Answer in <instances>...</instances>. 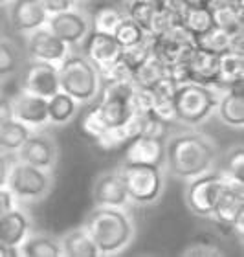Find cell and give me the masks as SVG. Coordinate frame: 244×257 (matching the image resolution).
Instances as JSON below:
<instances>
[{
	"mask_svg": "<svg viewBox=\"0 0 244 257\" xmlns=\"http://www.w3.org/2000/svg\"><path fill=\"white\" fill-rule=\"evenodd\" d=\"M119 173L131 202L140 206H151L158 202L164 195V167L151 166V164H121Z\"/></svg>",
	"mask_w": 244,
	"mask_h": 257,
	"instance_id": "cell-7",
	"label": "cell"
},
{
	"mask_svg": "<svg viewBox=\"0 0 244 257\" xmlns=\"http://www.w3.org/2000/svg\"><path fill=\"white\" fill-rule=\"evenodd\" d=\"M10 0H0V6H4V4H8Z\"/></svg>",
	"mask_w": 244,
	"mask_h": 257,
	"instance_id": "cell-48",
	"label": "cell"
},
{
	"mask_svg": "<svg viewBox=\"0 0 244 257\" xmlns=\"http://www.w3.org/2000/svg\"><path fill=\"white\" fill-rule=\"evenodd\" d=\"M13 118V101L10 96L0 94V125Z\"/></svg>",
	"mask_w": 244,
	"mask_h": 257,
	"instance_id": "cell-41",
	"label": "cell"
},
{
	"mask_svg": "<svg viewBox=\"0 0 244 257\" xmlns=\"http://www.w3.org/2000/svg\"><path fill=\"white\" fill-rule=\"evenodd\" d=\"M92 200L94 206H105V208H127L131 202L123 184L121 173L116 171H103L99 173L92 186Z\"/></svg>",
	"mask_w": 244,
	"mask_h": 257,
	"instance_id": "cell-16",
	"label": "cell"
},
{
	"mask_svg": "<svg viewBox=\"0 0 244 257\" xmlns=\"http://www.w3.org/2000/svg\"><path fill=\"white\" fill-rule=\"evenodd\" d=\"M244 75V55L235 50H224L218 54V86L240 83Z\"/></svg>",
	"mask_w": 244,
	"mask_h": 257,
	"instance_id": "cell-29",
	"label": "cell"
},
{
	"mask_svg": "<svg viewBox=\"0 0 244 257\" xmlns=\"http://www.w3.org/2000/svg\"><path fill=\"white\" fill-rule=\"evenodd\" d=\"M229 41H231V35H229L226 30H222V28L215 26V24L195 39L196 46L206 48V50H209V52H215V54H220L224 50H228Z\"/></svg>",
	"mask_w": 244,
	"mask_h": 257,
	"instance_id": "cell-36",
	"label": "cell"
},
{
	"mask_svg": "<svg viewBox=\"0 0 244 257\" xmlns=\"http://www.w3.org/2000/svg\"><path fill=\"white\" fill-rule=\"evenodd\" d=\"M175 88L176 83L171 79V75H165L164 79L145 88L151 110L165 121H175Z\"/></svg>",
	"mask_w": 244,
	"mask_h": 257,
	"instance_id": "cell-23",
	"label": "cell"
},
{
	"mask_svg": "<svg viewBox=\"0 0 244 257\" xmlns=\"http://www.w3.org/2000/svg\"><path fill=\"white\" fill-rule=\"evenodd\" d=\"M186 2L193 6H209V0H186Z\"/></svg>",
	"mask_w": 244,
	"mask_h": 257,
	"instance_id": "cell-45",
	"label": "cell"
},
{
	"mask_svg": "<svg viewBox=\"0 0 244 257\" xmlns=\"http://www.w3.org/2000/svg\"><path fill=\"white\" fill-rule=\"evenodd\" d=\"M83 228L94 241L99 255H117L136 239V222L125 208L94 206L86 213Z\"/></svg>",
	"mask_w": 244,
	"mask_h": 257,
	"instance_id": "cell-2",
	"label": "cell"
},
{
	"mask_svg": "<svg viewBox=\"0 0 244 257\" xmlns=\"http://www.w3.org/2000/svg\"><path fill=\"white\" fill-rule=\"evenodd\" d=\"M33 131L15 118L8 119L0 125V155H17L24 142L30 138Z\"/></svg>",
	"mask_w": 244,
	"mask_h": 257,
	"instance_id": "cell-30",
	"label": "cell"
},
{
	"mask_svg": "<svg viewBox=\"0 0 244 257\" xmlns=\"http://www.w3.org/2000/svg\"><path fill=\"white\" fill-rule=\"evenodd\" d=\"M2 35H6V33H4V22L0 19V37H2Z\"/></svg>",
	"mask_w": 244,
	"mask_h": 257,
	"instance_id": "cell-46",
	"label": "cell"
},
{
	"mask_svg": "<svg viewBox=\"0 0 244 257\" xmlns=\"http://www.w3.org/2000/svg\"><path fill=\"white\" fill-rule=\"evenodd\" d=\"M125 15V11H121L119 8L116 6H101L94 11V15H92V28L96 30V32H103V33H112L114 32V28L119 24V21L123 19Z\"/></svg>",
	"mask_w": 244,
	"mask_h": 257,
	"instance_id": "cell-35",
	"label": "cell"
},
{
	"mask_svg": "<svg viewBox=\"0 0 244 257\" xmlns=\"http://www.w3.org/2000/svg\"><path fill=\"white\" fill-rule=\"evenodd\" d=\"M217 86H207L187 81L175 88V121L198 127L211 118L218 101Z\"/></svg>",
	"mask_w": 244,
	"mask_h": 257,
	"instance_id": "cell-5",
	"label": "cell"
},
{
	"mask_svg": "<svg viewBox=\"0 0 244 257\" xmlns=\"http://www.w3.org/2000/svg\"><path fill=\"white\" fill-rule=\"evenodd\" d=\"M196 46L195 37L186 32L180 24L171 26L162 35H156L153 41V54L158 57L167 68L184 63L189 57L191 50Z\"/></svg>",
	"mask_w": 244,
	"mask_h": 257,
	"instance_id": "cell-10",
	"label": "cell"
},
{
	"mask_svg": "<svg viewBox=\"0 0 244 257\" xmlns=\"http://www.w3.org/2000/svg\"><path fill=\"white\" fill-rule=\"evenodd\" d=\"M22 66H24V57L19 48V44L13 39L2 35L0 37V81L13 79L17 74H21Z\"/></svg>",
	"mask_w": 244,
	"mask_h": 257,
	"instance_id": "cell-28",
	"label": "cell"
},
{
	"mask_svg": "<svg viewBox=\"0 0 244 257\" xmlns=\"http://www.w3.org/2000/svg\"><path fill=\"white\" fill-rule=\"evenodd\" d=\"M46 26L61 41L68 44L70 48L81 46L94 30L92 28V15L88 11L81 10L79 6L61 11V13H55V15H50Z\"/></svg>",
	"mask_w": 244,
	"mask_h": 257,
	"instance_id": "cell-8",
	"label": "cell"
},
{
	"mask_svg": "<svg viewBox=\"0 0 244 257\" xmlns=\"http://www.w3.org/2000/svg\"><path fill=\"white\" fill-rule=\"evenodd\" d=\"M217 118L220 123H224L229 128H239L244 127V97H242V81L229 85L224 88V92L218 94V101L215 107Z\"/></svg>",
	"mask_w": 244,
	"mask_h": 257,
	"instance_id": "cell-20",
	"label": "cell"
},
{
	"mask_svg": "<svg viewBox=\"0 0 244 257\" xmlns=\"http://www.w3.org/2000/svg\"><path fill=\"white\" fill-rule=\"evenodd\" d=\"M186 70L189 81L218 88V54L195 46L186 59Z\"/></svg>",
	"mask_w": 244,
	"mask_h": 257,
	"instance_id": "cell-19",
	"label": "cell"
},
{
	"mask_svg": "<svg viewBox=\"0 0 244 257\" xmlns=\"http://www.w3.org/2000/svg\"><path fill=\"white\" fill-rule=\"evenodd\" d=\"M165 75H169V68L154 54H151L138 68L134 70V85L138 88H149L160 79H164Z\"/></svg>",
	"mask_w": 244,
	"mask_h": 257,
	"instance_id": "cell-31",
	"label": "cell"
},
{
	"mask_svg": "<svg viewBox=\"0 0 244 257\" xmlns=\"http://www.w3.org/2000/svg\"><path fill=\"white\" fill-rule=\"evenodd\" d=\"M0 257H21V248L0 244Z\"/></svg>",
	"mask_w": 244,
	"mask_h": 257,
	"instance_id": "cell-44",
	"label": "cell"
},
{
	"mask_svg": "<svg viewBox=\"0 0 244 257\" xmlns=\"http://www.w3.org/2000/svg\"><path fill=\"white\" fill-rule=\"evenodd\" d=\"M22 90L46 97V99L52 97L55 92L61 90L59 88L57 64L30 59L28 66L22 72Z\"/></svg>",
	"mask_w": 244,
	"mask_h": 257,
	"instance_id": "cell-15",
	"label": "cell"
},
{
	"mask_svg": "<svg viewBox=\"0 0 244 257\" xmlns=\"http://www.w3.org/2000/svg\"><path fill=\"white\" fill-rule=\"evenodd\" d=\"M134 88V83H106L99 103L83 119V131L96 140L110 128L123 127L133 116Z\"/></svg>",
	"mask_w": 244,
	"mask_h": 257,
	"instance_id": "cell-3",
	"label": "cell"
},
{
	"mask_svg": "<svg viewBox=\"0 0 244 257\" xmlns=\"http://www.w3.org/2000/svg\"><path fill=\"white\" fill-rule=\"evenodd\" d=\"M218 173H220L226 180H231V182L242 184L244 186V147H242V144L233 145V147L226 153L222 169H220Z\"/></svg>",
	"mask_w": 244,
	"mask_h": 257,
	"instance_id": "cell-34",
	"label": "cell"
},
{
	"mask_svg": "<svg viewBox=\"0 0 244 257\" xmlns=\"http://www.w3.org/2000/svg\"><path fill=\"white\" fill-rule=\"evenodd\" d=\"M0 94H4V83L0 81Z\"/></svg>",
	"mask_w": 244,
	"mask_h": 257,
	"instance_id": "cell-47",
	"label": "cell"
},
{
	"mask_svg": "<svg viewBox=\"0 0 244 257\" xmlns=\"http://www.w3.org/2000/svg\"><path fill=\"white\" fill-rule=\"evenodd\" d=\"M127 144L129 147L125 151L123 164H151V166L164 167L165 140L138 134L133 140H129Z\"/></svg>",
	"mask_w": 244,
	"mask_h": 257,
	"instance_id": "cell-21",
	"label": "cell"
},
{
	"mask_svg": "<svg viewBox=\"0 0 244 257\" xmlns=\"http://www.w3.org/2000/svg\"><path fill=\"white\" fill-rule=\"evenodd\" d=\"M83 2H97V0H83Z\"/></svg>",
	"mask_w": 244,
	"mask_h": 257,
	"instance_id": "cell-49",
	"label": "cell"
},
{
	"mask_svg": "<svg viewBox=\"0 0 244 257\" xmlns=\"http://www.w3.org/2000/svg\"><path fill=\"white\" fill-rule=\"evenodd\" d=\"M6 6L10 26L17 33L28 35L30 32L41 26H46L48 22V11L44 10L41 0H10Z\"/></svg>",
	"mask_w": 244,
	"mask_h": 257,
	"instance_id": "cell-14",
	"label": "cell"
},
{
	"mask_svg": "<svg viewBox=\"0 0 244 257\" xmlns=\"http://www.w3.org/2000/svg\"><path fill=\"white\" fill-rule=\"evenodd\" d=\"M178 24L196 39L215 24L211 8L209 6H193L184 2V6L178 11Z\"/></svg>",
	"mask_w": 244,
	"mask_h": 257,
	"instance_id": "cell-25",
	"label": "cell"
},
{
	"mask_svg": "<svg viewBox=\"0 0 244 257\" xmlns=\"http://www.w3.org/2000/svg\"><path fill=\"white\" fill-rule=\"evenodd\" d=\"M17 160L32 164L41 169H48L53 171L59 160V145L57 140L48 133H37L33 131L30 138L24 142L21 149L15 155Z\"/></svg>",
	"mask_w": 244,
	"mask_h": 257,
	"instance_id": "cell-11",
	"label": "cell"
},
{
	"mask_svg": "<svg viewBox=\"0 0 244 257\" xmlns=\"http://www.w3.org/2000/svg\"><path fill=\"white\" fill-rule=\"evenodd\" d=\"M13 101V118L17 121L24 123L32 131H39L50 125L48 119V99L30 92L21 90L15 97H11Z\"/></svg>",
	"mask_w": 244,
	"mask_h": 257,
	"instance_id": "cell-17",
	"label": "cell"
},
{
	"mask_svg": "<svg viewBox=\"0 0 244 257\" xmlns=\"http://www.w3.org/2000/svg\"><path fill=\"white\" fill-rule=\"evenodd\" d=\"M21 255L24 257H63V246L59 237H53L43 231H30L22 241Z\"/></svg>",
	"mask_w": 244,
	"mask_h": 257,
	"instance_id": "cell-24",
	"label": "cell"
},
{
	"mask_svg": "<svg viewBox=\"0 0 244 257\" xmlns=\"http://www.w3.org/2000/svg\"><path fill=\"white\" fill-rule=\"evenodd\" d=\"M41 2H43L44 10L48 11V15H55V13H61V11L77 6V0H41Z\"/></svg>",
	"mask_w": 244,
	"mask_h": 257,
	"instance_id": "cell-39",
	"label": "cell"
},
{
	"mask_svg": "<svg viewBox=\"0 0 244 257\" xmlns=\"http://www.w3.org/2000/svg\"><path fill=\"white\" fill-rule=\"evenodd\" d=\"M59 88L79 103H90L99 96L101 74L99 68L83 52L70 48L61 63L57 64Z\"/></svg>",
	"mask_w": 244,
	"mask_h": 257,
	"instance_id": "cell-4",
	"label": "cell"
},
{
	"mask_svg": "<svg viewBox=\"0 0 244 257\" xmlns=\"http://www.w3.org/2000/svg\"><path fill=\"white\" fill-rule=\"evenodd\" d=\"M153 2L156 6H162V8H167V10L176 11V13H178L186 0H153Z\"/></svg>",
	"mask_w": 244,
	"mask_h": 257,
	"instance_id": "cell-43",
	"label": "cell"
},
{
	"mask_svg": "<svg viewBox=\"0 0 244 257\" xmlns=\"http://www.w3.org/2000/svg\"><path fill=\"white\" fill-rule=\"evenodd\" d=\"M182 255L184 257H222L224 252L218 250L217 244L207 241H196L191 242L186 250H182Z\"/></svg>",
	"mask_w": 244,
	"mask_h": 257,
	"instance_id": "cell-38",
	"label": "cell"
},
{
	"mask_svg": "<svg viewBox=\"0 0 244 257\" xmlns=\"http://www.w3.org/2000/svg\"><path fill=\"white\" fill-rule=\"evenodd\" d=\"M17 206H19V202H17V198L13 197V193L6 188V186H2V188H0V215L8 213V211H11V209L17 208Z\"/></svg>",
	"mask_w": 244,
	"mask_h": 257,
	"instance_id": "cell-40",
	"label": "cell"
},
{
	"mask_svg": "<svg viewBox=\"0 0 244 257\" xmlns=\"http://www.w3.org/2000/svg\"><path fill=\"white\" fill-rule=\"evenodd\" d=\"M240 217H244V186L224 178L209 219H213L222 228L233 230L235 222Z\"/></svg>",
	"mask_w": 244,
	"mask_h": 257,
	"instance_id": "cell-12",
	"label": "cell"
},
{
	"mask_svg": "<svg viewBox=\"0 0 244 257\" xmlns=\"http://www.w3.org/2000/svg\"><path fill=\"white\" fill-rule=\"evenodd\" d=\"M217 142L200 131H180L165 138L164 167L169 175L184 180L211 171L218 160Z\"/></svg>",
	"mask_w": 244,
	"mask_h": 257,
	"instance_id": "cell-1",
	"label": "cell"
},
{
	"mask_svg": "<svg viewBox=\"0 0 244 257\" xmlns=\"http://www.w3.org/2000/svg\"><path fill=\"white\" fill-rule=\"evenodd\" d=\"M61 246H63V253L66 257H97L96 244L90 239V235L86 233L83 226L79 228H72L64 233L63 237H59Z\"/></svg>",
	"mask_w": 244,
	"mask_h": 257,
	"instance_id": "cell-26",
	"label": "cell"
},
{
	"mask_svg": "<svg viewBox=\"0 0 244 257\" xmlns=\"http://www.w3.org/2000/svg\"><path fill=\"white\" fill-rule=\"evenodd\" d=\"M85 52L83 54L96 64L99 72L106 70L114 61H117L121 57L123 48L119 46L112 33H103L92 30L90 35L86 37L85 43Z\"/></svg>",
	"mask_w": 244,
	"mask_h": 257,
	"instance_id": "cell-18",
	"label": "cell"
},
{
	"mask_svg": "<svg viewBox=\"0 0 244 257\" xmlns=\"http://www.w3.org/2000/svg\"><path fill=\"white\" fill-rule=\"evenodd\" d=\"M222 184L224 177L220 173H215L213 169L204 173V175L191 178L186 188V195H184L187 209L196 217L209 219Z\"/></svg>",
	"mask_w": 244,
	"mask_h": 257,
	"instance_id": "cell-9",
	"label": "cell"
},
{
	"mask_svg": "<svg viewBox=\"0 0 244 257\" xmlns=\"http://www.w3.org/2000/svg\"><path fill=\"white\" fill-rule=\"evenodd\" d=\"M211 8V15L215 26L222 28L229 35L235 33H242V8H235V6H209Z\"/></svg>",
	"mask_w": 244,
	"mask_h": 257,
	"instance_id": "cell-33",
	"label": "cell"
},
{
	"mask_svg": "<svg viewBox=\"0 0 244 257\" xmlns=\"http://www.w3.org/2000/svg\"><path fill=\"white\" fill-rule=\"evenodd\" d=\"M70 52V46L48 26H41L26 35V54L30 59L59 64Z\"/></svg>",
	"mask_w": 244,
	"mask_h": 257,
	"instance_id": "cell-13",
	"label": "cell"
},
{
	"mask_svg": "<svg viewBox=\"0 0 244 257\" xmlns=\"http://www.w3.org/2000/svg\"><path fill=\"white\" fill-rule=\"evenodd\" d=\"M55 180H53V173L48 169H41L32 164L17 160L11 164L10 175H8V182L6 188L13 193L17 202L21 204H39L44 198L50 197L53 191Z\"/></svg>",
	"mask_w": 244,
	"mask_h": 257,
	"instance_id": "cell-6",
	"label": "cell"
},
{
	"mask_svg": "<svg viewBox=\"0 0 244 257\" xmlns=\"http://www.w3.org/2000/svg\"><path fill=\"white\" fill-rule=\"evenodd\" d=\"M112 35H114V39L119 43V46H121L123 50L138 46V44H142L144 41H147V39L151 37V33L145 32L144 28L140 26L136 21H133L129 15H123L119 24L114 28Z\"/></svg>",
	"mask_w": 244,
	"mask_h": 257,
	"instance_id": "cell-32",
	"label": "cell"
},
{
	"mask_svg": "<svg viewBox=\"0 0 244 257\" xmlns=\"http://www.w3.org/2000/svg\"><path fill=\"white\" fill-rule=\"evenodd\" d=\"M32 230V220L26 211H22L19 206L8 213L0 215V244L21 246Z\"/></svg>",
	"mask_w": 244,
	"mask_h": 257,
	"instance_id": "cell-22",
	"label": "cell"
},
{
	"mask_svg": "<svg viewBox=\"0 0 244 257\" xmlns=\"http://www.w3.org/2000/svg\"><path fill=\"white\" fill-rule=\"evenodd\" d=\"M13 162H15L13 155H0V188L6 186V182H8V175H10Z\"/></svg>",
	"mask_w": 244,
	"mask_h": 257,
	"instance_id": "cell-42",
	"label": "cell"
},
{
	"mask_svg": "<svg viewBox=\"0 0 244 257\" xmlns=\"http://www.w3.org/2000/svg\"><path fill=\"white\" fill-rule=\"evenodd\" d=\"M81 103L68 96L66 92L59 90L48 97V119L52 125H68L79 112Z\"/></svg>",
	"mask_w": 244,
	"mask_h": 257,
	"instance_id": "cell-27",
	"label": "cell"
},
{
	"mask_svg": "<svg viewBox=\"0 0 244 257\" xmlns=\"http://www.w3.org/2000/svg\"><path fill=\"white\" fill-rule=\"evenodd\" d=\"M156 10V4L153 0H127V11L125 15H129L133 21H136L140 26L144 28L149 33V26H151V19Z\"/></svg>",
	"mask_w": 244,
	"mask_h": 257,
	"instance_id": "cell-37",
	"label": "cell"
}]
</instances>
